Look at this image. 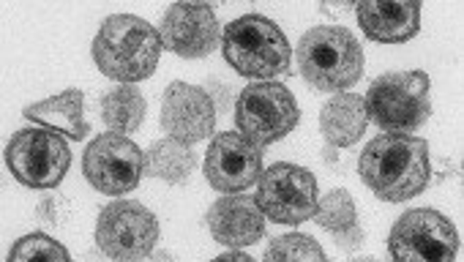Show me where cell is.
I'll return each mask as SVG.
<instances>
[{
  "instance_id": "cell-2",
  "label": "cell",
  "mask_w": 464,
  "mask_h": 262,
  "mask_svg": "<svg viewBox=\"0 0 464 262\" xmlns=\"http://www.w3.org/2000/svg\"><path fill=\"white\" fill-rule=\"evenodd\" d=\"M161 36L134 15H112L102 23L91 53L99 72L121 85L148 80L161 58Z\"/></svg>"
},
{
  "instance_id": "cell-21",
  "label": "cell",
  "mask_w": 464,
  "mask_h": 262,
  "mask_svg": "<svg viewBox=\"0 0 464 262\" xmlns=\"http://www.w3.org/2000/svg\"><path fill=\"white\" fill-rule=\"evenodd\" d=\"M314 221H317L323 229H328L331 235H336V232H342V229L353 227V224L358 221V213H355V202H353L350 191H344V189H331V191L320 199L317 213H314Z\"/></svg>"
},
{
  "instance_id": "cell-22",
  "label": "cell",
  "mask_w": 464,
  "mask_h": 262,
  "mask_svg": "<svg viewBox=\"0 0 464 262\" xmlns=\"http://www.w3.org/2000/svg\"><path fill=\"white\" fill-rule=\"evenodd\" d=\"M266 259H304V262H323L325 251L312 235L304 232H287L282 238H274L271 246L266 248Z\"/></svg>"
},
{
  "instance_id": "cell-19",
  "label": "cell",
  "mask_w": 464,
  "mask_h": 262,
  "mask_svg": "<svg viewBox=\"0 0 464 262\" xmlns=\"http://www.w3.org/2000/svg\"><path fill=\"white\" fill-rule=\"evenodd\" d=\"M194 167H197V156L191 145L172 137L156 140L145 153V175L164 180L169 186H183L191 178Z\"/></svg>"
},
{
  "instance_id": "cell-27",
  "label": "cell",
  "mask_w": 464,
  "mask_h": 262,
  "mask_svg": "<svg viewBox=\"0 0 464 262\" xmlns=\"http://www.w3.org/2000/svg\"><path fill=\"white\" fill-rule=\"evenodd\" d=\"M323 159H325L328 164H339V148L328 142V145L323 148Z\"/></svg>"
},
{
  "instance_id": "cell-6",
  "label": "cell",
  "mask_w": 464,
  "mask_h": 262,
  "mask_svg": "<svg viewBox=\"0 0 464 262\" xmlns=\"http://www.w3.org/2000/svg\"><path fill=\"white\" fill-rule=\"evenodd\" d=\"M301 110L295 96L276 80L252 82L236 99V129L260 148H268L295 131Z\"/></svg>"
},
{
  "instance_id": "cell-14",
  "label": "cell",
  "mask_w": 464,
  "mask_h": 262,
  "mask_svg": "<svg viewBox=\"0 0 464 262\" xmlns=\"http://www.w3.org/2000/svg\"><path fill=\"white\" fill-rule=\"evenodd\" d=\"M216 126V102L199 85L169 82L161 96V129L167 137L197 145L210 137Z\"/></svg>"
},
{
  "instance_id": "cell-16",
  "label": "cell",
  "mask_w": 464,
  "mask_h": 262,
  "mask_svg": "<svg viewBox=\"0 0 464 262\" xmlns=\"http://www.w3.org/2000/svg\"><path fill=\"white\" fill-rule=\"evenodd\" d=\"M355 17L363 36L377 44H404L420 31V4L415 0H404V4L363 0L355 4Z\"/></svg>"
},
{
  "instance_id": "cell-12",
  "label": "cell",
  "mask_w": 464,
  "mask_h": 262,
  "mask_svg": "<svg viewBox=\"0 0 464 262\" xmlns=\"http://www.w3.org/2000/svg\"><path fill=\"white\" fill-rule=\"evenodd\" d=\"M205 180L221 194H241L263 175V148L238 131H221L205 153Z\"/></svg>"
},
{
  "instance_id": "cell-10",
  "label": "cell",
  "mask_w": 464,
  "mask_h": 262,
  "mask_svg": "<svg viewBox=\"0 0 464 262\" xmlns=\"http://www.w3.org/2000/svg\"><path fill=\"white\" fill-rule=\"evenodd\" d=\"M391 257L399 262H448L459 251V235L450 218L431 208H412L396 218L388 235Z\"/></svg>"
},
{
  "instance_id": "cell-5",
  "label": "cell",
  "mask_w": 464,
  "mask_h": 262,
  "mask_svg": "<svg viewBox=\"0 0 464 262\" xmlns=\"http://www.w3.org/2000/svg\"><path fill=\"white\" fill-rule=\"evenodd\" d=\"M369 121L388 134L418 131L431 118V80L426 72H388L377 77L366 96Z\"/></svg>"
},
{
  "instance_id": "cell-13",
  "label": "cell",
  "mask_w": 464,
  "mask_h": 262,
  "mask_svg": "<svg viewBox=\"0 0 464 262\" xmlns=\"http://www.w3.org/2000/svg\"><path fill=\"white\" fill-rule=\"evenodd\" d=\"M159 36H161L164 50L175 53L178 58H186V61L208 58L221 44L216 12L202 4L169 6L159 25Z\"/></svg>"
},
{
  "instance_id": "cell-23",
  "label": "cell",
  "mask_w": 464,
  "mask_h": 262,
  "mask_svg": "<svg viewBox=\"0 0 464 262\" xmlns=\"http://www.w3.org/2000/svg\"><path fill=\"white\" fill-rule=\"evenodd\" d=\"M69 257H72L69 248L44 232H31V235L20 238L9 251L12 262H25V259H55V262L61 259V262H66Z\"/></svg>"
},
{
  "instance_id": "cell-8",
  "label": "cell",
  "mask_w": 464,
  "mask_h": 262,
  "mask_svg": "<svg viewBox=\"0 0 464 262\" xmlns=\"http://www.w3.org/2000/svg\"><path fill=\"white\" fill-rule=\"evenodd\" d=\"M255 199L266 218L276 224H304L314 218L320 205L317 178L306 167L276 161L274 167L263 170Z\"/></svg>"
},
{
  "instance_id": "cell-20",
  "label": "cell",
  "mask_w": 464,
  "mask_h": 262,
  "mask_svg": "<svg viewBox=\"0 0 464 262\" xmlns=\"http://www.w3.org/2000/svg\"><path fill=\"white\" fill-rule=\"evenodd\" d=\"M145 110H148V104H145L142 91L131 88V85L110 88L99 102V115H102L104 126L118 134L137 131L145 121Z\"/></svg>"
},
{
  "instance_id": "cell-4",
  "label": "cell",
  "mask_w": 464,
  "mask_h": 262,
  "mask_svg": "<svg viewBox=\"0 0 464 262\" xmlns=\"http://www.w3.org/2000/svg\"><path fill=\"white\" fill-rule=\"evenodd\" d=\"M363 66V47L342 25H317L298 42V69L314 91L344 93L361 80Z\"/></svg>"
},
{
  "instance_id": "cell-17",
  "label": "cell",
  "mask_w": 464,
  "mask_h": 262,
  "mask_svg": "<svg viewBox=\"0 0 464 262\" xmlns=\"http://www.w3.org/2000/svg\"><path fill=\"white\" fill-rule=\"evenodd\" d=\"M23 115L28 121H34L36 126L53 129L58 134H66L69 140L80 142L88 137L91 126L85 121V96L80 88H69L58 96H50L44 102H36L31 107L23 110Z\"/></svg>"
},
{
  "instance_id": "cell-24",
  "label": "cell",
  "mask_w": 464,
  "mask_h": 262,
  "mask_svg": "<svg viewBox=\"0 0 464 262\" xmlns=\"http://www.w3.org/2000/svg\"><path fill=\"white\" fill-rule=\"evenodd\" d=\"M36 216L42 224L58 229V227H66V218L72 216V210H69V202L63 197H44L36 208Z\"/></svg>"
},
{
  "instance_id": "cell-7",
  "label": "cell",
  "mask_w": 464,
  "mask_h": 262,
  "mask_svg": "<svg viewBox=\"0 0 464 262\" xmlns=\"http://www.w3.org/2000/svg\"><path fill=\"white\" fill-rule=\"evenodd\" d=\"M6 164L23 186L55 189L72 167V150L53 129H20L6 145Z\"/></svg>"
},
{
  "instance_id": "cell-11",
  "label": "cell",
  "mask_w": 464,
  "mask_h": 262,
  "mask_svg": "<svg viewBox=\"0 0 464 262\" xmlns=\"http://www.w3.org/2000/svg\"><path fill=\"white\" fill-rule=\"evenodd\" d=\"M82 172L96 191L107 197H123L137 189L140 178L145 175V153L126 134L107 131L85 148Z\"/></svg>"
},
{
  "instance_id": "cell-26",
  "label": "cell",
  "mask_w": 464,
  "mask_h": 262,
  "mask_svg": "<svg viewBox=\"0 0 464 262\" xmlns=\"http://www.w3.org/2000/svg\"><path fill=\"white\" fill-rule=\"evenodd\" d=\"M218 259H221V262H229V259H241V262H249V254H246V251H241V248H229V251H224Z\"/></svg>"
},
{
  "instance_id": "cell-25",
  "label": "cell",
  "mask_w": 464,
  "mask_h": 262,
  "mask_svg": "<svg viewBox=\"0 0 464 262\" xmlns=\"http://www.w3.org/2000/svg\"><path fill=\"white\" fill-rule=\"evenodd\" d=\"M363 240H366V232L361 229V224L355 221L353 227H347V229H342V232H336L334 235V243L342 248V251H358L361 246H363Z\"/></svg>"
},
{
  "instance_id": "cell-1",
  "label": "cell",
  "mask_w": 464,
  "mask_h": 262,
  "mask_svg": "<svg viewBox=\"0 0 464 262\" xmlns=\"http://www.w3.org/2000/svg\"><path fill=\"white\" fill-rule=\"evenodd\" d=\"M358 175L377 199L407 202L431 180L429 142L423 137L385 131L363 148Z\"/></svg>"
},
{
  "instance_id": "cell-18",
  "label": "cell",
  "mask_w": 464,
  "mask_h": 262,
  "mask_svg": "<svg viewBox=\"0 0 464 262\" xmlns=\"http://www.w3.org/2000/svg\"><path fill=\"white\" fill-rule=\"evenodd\" d=\"M366 126H369L366 104L363 96L355 93H336L331 102H325L320 112V131L339 150L355 145L363 137Z\"/></svg>"
},
{
  "instance_id": "cell-9",
  "label": "cell",
  "mask_w": 464,
  "mask_h": 262,
  "mask_svg": "<svg viewBox=\"0 0 464 262\" xmlns=\"http://www.w3.org/2000/svg\"><path fill=\"white\" fill-rule=\"evenodd\" d=\"M159 240V218L142 202L115 199L96 218V246L112 259H145Z\"/></svg>"
},
{
  "instance_id": "cell-15",
  "label": "cell",
  "mask_w": 464,
  "mask_h": 262,
  "mask_svg": "<svg viewBox=\"0 0 464 262\" xmlns=\"http://www.w3.org/2000/svg\"><path fill=\"white\" fill-rule=\"evenodd\" d=\"M205 224H208L210 235L229 248L252 246L266 235V213L260 210L257 199L244 197V191L218 197L210 205Z\"/></svg>"
},
{
  "instance_id": "cell-3",
  "label": "cell",
  "mask_w": 464,
  "mask_h": 262,
  "mask_svg": "<svg viewBox=\"0 0 464 262\" xmlns=\"http://www.w3.org/2000/svg\"><path fill=\"white\" fill-rule=\"evenodd\" d=\"M224 61L246 80H276L290 74L293 47L282 28L263 15H246L221 34Z\"/></svg>"
}]
</instances>
